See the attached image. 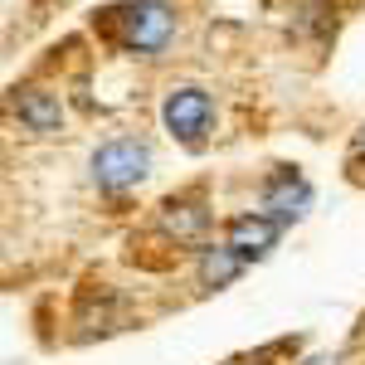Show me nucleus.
<instances>
[{
  "mask_svg": "<svg viewBox=\"0 0 365 365\" xmlns=\"http://www.w3.org/2000/svg\"><path fill=\"white\" fill-rule=\"evenodd\" d=\"M151 175V146L137 137H113L93 151V185L103 195H127Z\"/></svg>",
  "mask_w": 365,
  "mask_h": 365,
  "instance_id": "obj_2",
  "label": "nucleus"
},
{
  "mask_svg": "<svg viewBox=\"0 0 365 365\" xmlns=\"http://www.w3.org/2000/svg\"><path fill=\"white\" fill-rule=\"evenodd\" d=\"M244 273V258L229 249H200V282L205 287H229V282Z\"/></svg>",
  "mask_w": 365,
  "mask_h": 365,
  "instance_id": "obj_8",
  "label": "nucleus"
},
{
  "mask_svg": "<svg viewBox=\"0 0 365 365\" xmlns=\"http://www.w3.org/2000/svg\"><path fill=\"white\" fill-rule=\"evenodd\" d=\"M361 151H365V137H361Z\"/></svg>",
  "mask_w": 365,
  "mask_h": 365,
  "instance_id": "obj_10",
  "label": "nucleus"
},
{
  "mask_svg": "<svg viewBox=\"0 0 365 365\" xmlns=\"http://www.w3.org/2000/svg\"><path fill=\"white\" fill-rule=\"evenodd\" d=\"M307 205H312V185H307V175H302V170L282 166V170H273V175L263 180V215H273L278 225L302 220V215H307Z\"/></svg>",
  "mask_w": 365,
  "mask_h": 365,
  "instance_id": "obj_4",
  "label": "nucleus"
},
{
  "mask_svg": "<svg viewBox=\"0 0 365 365\" xmlns=\"http://www.w3.org/2000/svg\"><path fill=\"white\" fill-rule=\"evenodd\" d=\"M156 225L166 239L175 244H200L205 239V229H210V205L200 195H170L161 205V215H156Z\"/></svg>",
  "mask_w": 365,
  "mask_h": 365,
  "instance_id": "obj_6",
  "label": "nucleus"
},
{
  "mask_svg": "<svg viewBox=\"0 0 365 365\" xmlns=\"http://www.w3.org/2000/svg\"><path fill=\"white\" fill-rule=\"evenodd\" d=\"M302 365H341L336 356H312V361H302Z\"/></svg>",
  "mask_w": 365,
  "mask_h": 365,
  "instance_id": "obj_9",
  "label": "nucleus"
},
{
  "mask_svg": "<svg viewBox=\"0 0 365 365\" xmlns=\"http://www.w3.org/2000/svg\"><path fill=\"white\" fill-rule=\"evenodd\" d=\"M108 15H113V25H117V44L127 54L156 58L175 39V10H170L166 0H127V5H117Z\"/></svg>",
  "mask_w": 365,
  "mask_h": 365,
  "instance_id": "obj_1",
  "label": "nucleus"
},
{
  "mask_svg": "<svg viewBox=\"0 0 365 365\" xmlns=\"http://www.w3.org/2000/svg\"><path fill=\"white\" fill-rule=\"evenodd\" d=\"M278 234H282V225L273 220V215L249 210V215L229 220V249L239 253L244 263H253V258H268V253L278 249Z\"/></svg>",
  "mask_w": 365,
  "mask_h": 365,
  "instance_id": "obj_5",
  "label": "nucleus"
},
{
  "mask_svg": "<svg viewBox=\"0 0 365 365\" xmlns=\"http://www.w3.org/2000/svg\"><path fill=\"white\" fill-rule=\"evenodd\" d=\"M161 122H166V132L180 146H205V132H210V122H215V103H210V93L195 83L185 88H170L166 103H161Z\"/></svg>",
  "mask_w": 365,
  "mask_h": 365,
  "instance_id": "obj_3",
  "label": "nucleus"
},
{
  "mask_svg": "<svg viewBox=\"0 0 365 365\" xmlns=\"http://www.w3.org/2000/svg\"><path fill=\"white\" fill-rule=\"evenodd\" d=\"M10 108H15V117L25 122L29 132H58L63 127V103L49 88H15Z\"/></svg>",
  "mask_w": 365,
  "mask_h": 365,
  "instance_id": "obj_7",
  "label": "nucleus"
}]
</instances>
